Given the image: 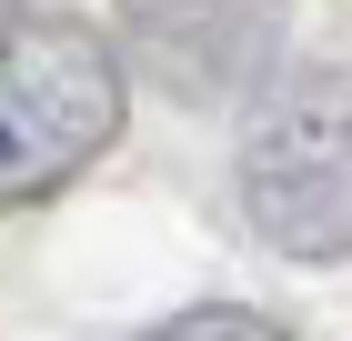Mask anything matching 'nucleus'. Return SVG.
I'll return each instance as SVG.
<instances>
[{
  "instance_id": "nucleus-1",
  "label": "nucleus",
  "mask_w": 352,
  "mask_h": 341,
  "mask_svg": "<svg viewBox=\"0 0 352 341\" xmlns=\"http://www.w3.org/2000/svg\"><path fill=\"white\" fill-rule=\"evenodd\" d=\"M121 131V60L81 21L0 30V211L60 191Z\"/></svg>"
},
{
  "instance_id": "nucleus-2",
  "label": "nucleus",
  "mask_w": 352,
  "mask_h": 341,
  "mask_svg": "<svg viewBox=\"0 0 352 341\" xmlns=\"http://www.w3.org/2000/svg\"><path fill=\"white\" fill-rule=\"evenodd\" d=\"M242 211L252 231L292 261L352 251V80L312 71L252 121L242 141Z\"/></svg>"
},
{
  "instance_id": "nucleus-3",
  "label": "nucleus",
  "mask_w": 352,
  "mask_h": 341,
  "mask_svg": "<svg viewBox=\"0 0 352 341\" xmlns=\"http://www.w3.org/2000/svg\"><path fill=\"white\" fill-rule=\"evenodd\" d=\"M121 30L171 101H242L282 51V0H121Z\"/></svg>"
},
{
  "instance_id": "nucleus-4",
  "label": "nucleus",
  "mask_w": 352,
  "mask_h": 341,
  "mask_svg": "<svg viewBox=\"0 0 352 341\" xmlns=\"http://www.w3.org/2000/svg\"><path fill=\"white\" fill-rule=\"evenodd\" d=\"M151 341H292V331L262 321V311H182V321H162Z\"/></svg>"
},
{
  "instance_id": "nucleus-5",
  "label": "nucleus",
  "mask_w": 352,
  "mask_h": 341,
  "mask_svg": "<svg viewBox=\"0 0 352 341\" xmlns=\"http://www.w3.org/2000/svg\"><path fill=\"white\" fill-rule=\"evenodd\" d=\"M10 10H21V0H0V21H10Z\"/></svg>"
}]
</instances>
